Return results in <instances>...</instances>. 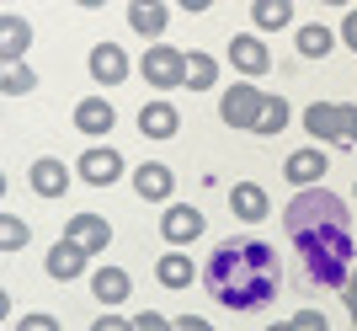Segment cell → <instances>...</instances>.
Here are the masks:
<instances>
[{
  "label": "cell",
  "mask_w": 357,
  "mask_h": 331,
  "mask_svg": "<svg viewBox=\"0 0 357 331\" xmlns=\"http://www.w3.org/2000/svg\"><path fill=\"white\" fill-rule=\"evenodd\" d=\"M155 278H160L165 288H187L192 284V256L187 251H165L160 262H155Z\"/></svg>",
  "instance_id": "obj_20"
},
{
  "label": "cell",
  "mask_w": 357,
  "mask_h": 331,
  "mask_svg": "<svg viewBox=\"0 0 357 331\" xmlns=\"http://www.w3.org/2000/svg\"><path fill=\"white\" fill-rule=\"evenodd\" d=\"M229 209L240 214V219H267V193L256 187V182H235V193H229Z\"/></svg>",
  "instance_id": "obj_18"
},
{
  "label": "cell",
  "mask_w": 357,
  "mask_h": 331,
  "mask_svg": "<svg viewBox=\"0 0 357 331\" xmlns=\"http://www.w3.org/2000/svg\"><path fill=\"white\" fill-rule=\"evenodd\" d=\"M112 123H118V112H112L107 96H86V102L75 107V128H86V134H107Z\"/></svg>",
  "instance_id": "obj_16"
},
{
  "label": "cell",
  "mask_w": 357,
  "mask_h": 331,
  "mask_svg": "<svg viewBox=\"0 0 357 331\" xmlns=\"http://www.w3.org/2000/svg\"><path fill=\"white\" fill-rule=\"evenodd\" d=\"M261 107H267V96H261V91H256L251 80H235V86L224 91L219 112H224V123H229V128H256Z\"/></svg>",
  "instance_id": "obj_5"
},
{
  "label": "cell",
  "mask_w": 357,
  "mask_h": 331,
  "mask_svg": "<svg viewBox=\"0 0 357 331\" xmlns=\"http://www.w3.org/2000/svg\"><path fill=\"white\" fill-rule=\"evenodd\" d=\"M91 262V251H80L75 241H59L54 251H48V278H59V284H70V278H80Z\"/></svg>",
  "instance_id": "obj_14"
},
{
  "label": "cell",
  "mask_w": 357,
  "mask_h": 331,
  "mask_svg": "<svg viewBox=\"0 0 357 331\" xmlns=\"http://www.w3.org/2000/svg\"><path fill=\"white\" fill-rule=\"evenodd\" d=\"M64 241H75L80 251H107V241H112V225H107L102 214H75L70 230H64Z\"/></svg>",
  "instance_id": "obj_6"
},
{
  "label": "cell",
  "mask_w": 357,
  "mask_h": 331,
  "mask_svg": "<svg viewBox=\"0 0 357 331\" xmlns=\"http://www.w3.org/2000/svg\"><path fill=\"white\" fill-rule=\"evenodd\" d=\"M342 43H347V48H357V6L347 11V22H342Z\"/></svg>",
  "instance_id": "obj_31"
},
{
  "label": "cell",
  "mask_w": 357,
  "mask_h": 331,
  "mask_svg": "<svg viewBox=\"0 0 357 331\" xmlns=\"http://www.w3.org/2000/svg\"><path fill=\"white\" fill-rule=\"evenodd\" d=\"M75 166H80V177H86L91 187H112V182L123 177V155L118 150H86Z\"/></svg>",
  "instance_id": "obj_9"
},
{
  "label": "cell",
  "mask_w": 357,
  "mask_h": 331,
  "mask_svg": "<svg viewBox=\"0 0 357 331\" xmlns=\"http://www.w3.org/2000/svg\"><path fill=\"white\" fill-rule=\"evenodd\" d=\"M27 235H32V230L22 225L16 214H0V246H6V251H22V246H27Z\"/></svg>",
  "instance_id": "obj_27"
},
{
  "label": "cell",
  "mask_w": 357,
  "mask_h": 331,
  "mask_svg": "<svg viewBox=\"0 0 357 331\" xmlns=\"http://www.w3.org/2000/svg\"><path fill=\"white\" fill-rule=\"evenodd\" d=\"M283 235L298 256V278L310 288H347L352 278V209L326 187H304L283 209Z\"/></svg>",
  "instance_id": "obj_1"
},
{
  "label": "cell",
  "mask_w": 357,
  "mask_h": 331,
  "mask_svg": "<svg viewBox=\"0 0 357 331\" xmlns=\"http://www.w3.org/2000/svg\"><path fill=\"white\" fill-rule=\"evenodd\" d=\"M134 193H139V198H149V203H165V198L176 193V177H171V166L144 161V166L134 171Z\"/></svg>",
  "instance_id": "obj_8"
},
{
  "label": "cell",
  "mask_w": 357,
  "mask_h": 331,
  "mask_svg": "<svg viewBox=\"0 0 357 331\" xmlns=\"http://www.w3.org/2000/svg\"><path fill=\"white\" fill-rule=\"evenodd\" d=\"M229 64L245 70V75H267V70H272V54H267L261 38H229Z\"/></svg>",
  "instance_id": "obj_11"
},
{
  "label": "cell",
  "mask_w": 357,
  "mask_h": 331,
  "mask_svg": "<svg viewBox=\"0 0 357 331\" xmlns=\"http://www.w3.org/2000/svg\"><path fill=\"white\" fill-rule=\"evenodd\" d=\"M134 331H176V321L155 316V310H144V316H134Z\"/></svg>",
  "instance_id": "obj_29"
},
{
  "label": "cell",
  "mask_w": 357,
  "mask_h": 331,
  "mask_svg": "<svg viewBox=\"0 0 357 331\" xmlns=\"http://www.w3.org/2000/svg\"><path fill=\"white\" fill-rule=\"evenodd\" d=\"M267 331H294V326H267Z\"/></svg>",
  "instance_id": "obj_35"
},
{
  "label": "cell",
  "mask_w": 357,
  "mask_h": 331,
  "mask_svg": "<svg viewBox=\"0 0 357 331\" xmlns=\"http://www.w3.org/2000/svg\"><path fill=\"white\" fill-rule=\"evenodd\" d=\"M165 6H128V27L139 32V38H160L165 32Z\"/></svg>",
  "instance_id": "obj_21"
},
{
  "label": "cell",
  "mask_w": 357,
  "mask_h": 331,
  "mask_svg": "<svg viewBox=\"0 0 357 331\" xmlns=\"http://www.w3.org/2000/svg\"><path fill=\"white\" fill-rule=\"evenodd\" d=\"M139 70H144V80L149 86H160V91H176V86H187V54H176V48H165V43H155L139 59Z\"/></svg>",
  "instance_id": "obj_4"
},
{
  "label": "cell",
  "mask_w": 357,
  "mask_h": 331,
  "mask_svg": "<svg viewBox=\"0 0 357 331\" xmlns=\"http://www.w3.org/2000/svg\"><path fill=\"white\" fill-rule=\"evenodd\" d=\"M213 75H219L213 54H187V86H192V91H208Z\"/></svg>",
  "instance_id": "obj_24"
},
{
  "label": "cell",
  "mask_w": 357,
  "mask_h": 331,
  "mask_svg": "<svg viewBox=\"0 0 357 331\" xmlns=\"http://www.w3.org/2000/svg\"><path fill=\"white\" fill-rule=\"evenodd\" d=\"M27 43H32V27L22 22V16H6V22H0V54H6V64L22 59Z\"/></svg>",
  "instance_id": "obj_19"
},
{
  "label": "cell",
  "mask_w": 357,
  "mask_h": 331,
  "mask_svg": "<svg viewBox=\"0 0 357 331\" xmlns=\"http://www.w3.org/2000/svg\"><path fill=\"white\" fill-rule=\"evenodd\" d=\"M304 128L326 145H357V107L347 102H310L304 107Z\"/></svg>",
  "instance_id": "obj_3"
},
{
  "label": "cell",
  "mask_w": 357,
  "mask_h": 331,
  "mask_svg": "<svg viewBox=\"0 0 357 331\" xmlns=\"http://www.w3.org/2000/svg\"><path fill=\"white\" fill-rule=\"evenodd\" d=\"M128 288H134V284H128V272H123V267H96V278H91V294H96L102 304H123V300H128Z\"/></svg>",
  "instance_id": "obj_17"
},
{
  "label": "cell",
  "mask_w": 357,
  "mask_h": 331,
  "mask_svg": "<svg viewBox=\"0 0 357 331\" xmlns=\"http://www.w3.org/2000/svg\"><path fill=\"white\" fill-rule=\"evenodd\" d=\"M331 43H336V38H331V32L320 27V22H310V27L298 32V54H304V59H326V54H331Z\"/></svg>",
  "instance_id": "obj_23"
},
{
  "label": "cell",
  "mask_w": 357,
  "mask_h": 331,
  "mask_svg": "<svg viewBox=\"0 0 357 331\" xmlns=\"http://www.w3.org/2000/svg\"><path fill=\"white\" fill-rule=\"evenodd\" d=\"M288 326H294V331H331V326H326V316H320V310H298V316L288 321Z\"/></svg>",
  "instance_id": "obj_28"
},
{
  "label": "cell",
  "mask_w": 357,
  "mask_h": 331,
  "mask_svg": "<svg viewBox=\"0 0 357 331\" xmlns=\"http://www.w3.org/2000/svg\"><path fill=\"white\" fill-rule=\"evenodd\" d=\"M283 177L298 182V187H314V182L326 177V150H294L283 166Z\"/></svg>",
  "instance_id": "obj_15"
},
{
  "label": "cell",
  "mask_w": 357,
  "mask_h": 331,
  "mask_svg": "<svg viewBox=\"0 0 357 331\" xmlns=\"http://www.w3.org/2000/svg\"><path fill=\"white\" fill-rule=\"evenodd\" d=\"M139 128H144V139H171L181 128V112L171 102H144L139 107Z\"/></svg>",
  "instance_id": "obj_13"
},
{
  "label": "cell",
  "mask_w": 357,
  "mask_h": 331,
  "mask_svg": "<svg viewBox=\"0 0 357 331\" xmlns=\"http://www.w3.org/2000/svg\"><path fill=\"white\" fill-rule=\"evenodd\" d=\"M91 331H134V321H118V316H102Z\"/></svg>",
  "instance_id": "obj_32"
},
{
  "label": "cell",
  "mask_w": 357,
  "mask_h": 331,
  "mask_svg": "<svg viewBox=\"0 0 357 331\" xmlns=\"http://www.w3.org/2000/svg\"><path fill=\"white\" fill-rule=\"evenodd\" d=\"M176 331H213V326H208L203 316H181V321H176Z\"/></svg>",
  "instance_id": "obj_34"
},
{
  "label": "cell",
  "mask_w": 357,
  "mask_h": 331,
  "mask_svg": "<svg viewBox=\"0 0 357 331\" xmlns=\"http://www.w3.org/2000/svg\"><path fill=\"white\" fill-rule=\"evenodd\" d=\"M342 300H347V316L357 321V272H352V278H347V294H342Z\"/></svg>",
  "instance_id": "obj_33"
},
{
  "label": "cell",
  "mask_w": 357,
  "mask_h": 331,
  "mask_svg": "<svg viewBox=\"0 0 357 331\" xmlns=\"http://www.w3.org/2000/svg\"><path fill=\"white\" fill-rule=\"evenodd\" d=\"M160 235H165L171 246L197 241V235H203V214H197V209H165V214H160Z\"/></svg>",
  "instance_id": "obj_12"
},
{
  "label": "cell",
  "mask_w": 357,
  "mask_h": 331,
  "mask_svg": "<svg viewBox=\"0 0 357 331\" xmlns=\"http://www.w3.org/2000/svg\"><path fill=\"white\" fill-rule=\"evenodd\" d=\"M283 128H288V102L283 96H267L261 118H256V134H283Z\"/></svg>",
  "instance_id": "obj_25"
},
{
  "label": "cell",
  "mask_w": 357,
  "mask_h": 331,
  "mask_svg": "<svg viewBox=\"0 0 357 331\" xmlns=\"http://www.w3.org/2000/svg\"><path fill=\"white\" fill-rule=\"evenodd\" d=\"M91 80L123 86V80H128V54H123L118 43H96V48H91Z\"/></svg>",
  "instance_id": "obj_7"
},
{
  "label": "cell",
  "mask_w": 357,
  "mask_h": 331,
  "mask_svg": "<svg viewBox=\"0 0 357 331\" xmlns=\"http://www.w3.org/2000/svg\"><path fill=\"white\" fill-rule=\"evenodd\" d=\"M251 16H256V27H288V22H294V6H288V0H256Z\"/></svg>",
  "instance_id": "obj_22"
},
{
  "label": "cell",
  "mask_w": 357,
  "mask_h": 331,
  "mask_svg": "<svg viewBox=\"0 0 357 331\" xmlns=\"http://www.w3.org/2000/svg\"><path fill=\"white\" fill-rule=\"evenodd\" d=\"M27 182H32V193H38V198H64V187H70V171H64V161L43 155V161H32Z\"/></svg>",
  "instance_id": "obj_10"
},
{
  "label": "cell",
  "mask_w": 357,
  "mask_h": 331,
  "mask_svg": "<svg viewBox=\"0 0 357 331\" xmlns=\"http://www.w3.org/2000/svg\"><path fill=\"white\" fill-rule=\"evenodd\" d=\"M16 331H59V321H54V316H22Z\"/></svg>",
  "instance_id": "obj_30"
},
{
  "label": "cell",
  "mask_w": 357,
  "mask_h": 331,
  "mask_svg": "<svg viewBox=\"0 0 357 331\" xmlns=\"http://www.w3.org/2000/svg\"><path fill=\"white\" fill-rule=\"evenodd\" d=\"M32 86H38V75H32L27 64H6V75H0V91H6V96H27Z\"/></svg>",
  "instance_id": "obj_26"
},
{
  "label": "cell",
  "mask_w": 357,
  "mask_h": 331,
  "mask_svg": "<svg viewBox=\"0 0 357 331\" xmlns=\"http://www.w3.org/2000/svg\"><path fill=\"white\" fill-rule=\"evenodd\" d=\"M278 284H283V267H278V251L256 235H229L208 251L203 262V288L224 310L235 316H251V310H267L278 300Z\"/></svg>",
  "instance_id": "obj_2"
}]
</instances>
